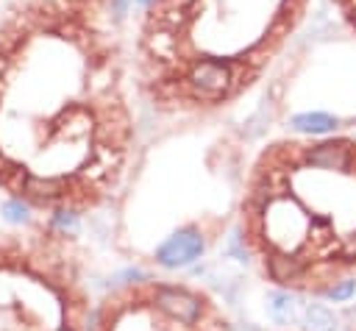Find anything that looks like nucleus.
<instances>
[{
  "label": "nucleus",
  "mask_w": 356,
  "mask_h": 331,
  "mask_svg": "<svg viewBox=\"0 0 356 331\" xmlns=\"http://www.w3.org/2000/svg\"><path fill=\"white\" fill-rule=\"evenodd\" d=\"M236 234L273 289L348 298L356 278V136L261 147L236 200Z\"/></svg>",
  "instance_id": "obj_2"
},
{
  "label": "nucleus",
  "mask_w": 356,
  "mask_h": 331,
  "mask_svg": "<svg viewBox=\"0 0 356 331\" xmlns=\"http://www.w3.org/2000/svg\"><path fill=\"white\" fill-rule=\"evenodd\" d=\"M278 331H295V328H278Z\"/></svg>",
  "instance_id": "obj_10"
},
{
  "label": "nucleus",
  "mask_w": 356,
  "mask_h": 331,
  "mask_svg": "<svg viewBox=\"0 0 356 331\" xmlns=\"http://www.w3.org/2000/svg\"><path fill=\"white\" fill-rule=\"evenodd\" d=\"M306 323H309V331H331L334 317L328 314V309H323V306H312V309L306 312Z\"/></svg>",
  "instance_id": "obj_8"
},
{
  "label": "nucleus",
  "mask_w": 356,
  "mask_h": 331,
  "mask_svg": "<svg viewBox=\"0 0 356 331\" xmlns=\"http://www.w3.org/2000/svg\"><path fill=\"white\" fill-rule=\"evenodd\" d=\"M136 142L117 42L64 11L0 28V192L78 220L122 186Z\"/></svg>",
  "instance_id": "obj_1"
},
{
  "label": "nucleus",
  "mask_w": 356,
  "mask_h": 331,
  "mask_svg": "<svg viewBox=\"0 0 356 331\" xmlns=\"http://www.w3.org/2000/svg\"><path fill=\"white\" fill-rule=\"evenodd\" d=\"M92 331H234V323L209 289L142 275L111 286L95 303Z\"/></svg>",
  "instance_id": "obj_4"
},
{
  "label": "nucleus",
  "mask_w": 356,
  "mask_h": 331,
  "mask_svg": "<svg viewBox=\"0 0 356 331\" xmlns=\"http://www.w3.org/2000/svg\"><path fill=\"white\" fill-rule=\"evenodd\" d=\"M214 236L206 234V228L200 223H192L181 231H175L172 236H167L159 248H156V261L164 267H186L192 264L211 242Z\"/></svg>",
  "instance_id": "obj_5"
},
{
  "label": "nucleus",
  "mask_w": 356,
  "mask_h": 331,
  "mask_svg": "<svg viewBox=\"0 0 356 331\" xmlns=\"http://www.w3.org/2000/svg\"><path fill=\"white\" fill-rule=\"evenodd\" d=\"M139 3H142V6H150V3H153V0H139Z\"/></svg>",
  "instance_id": "obj_9"
},
{
  "label": "nucleus",
  "mask_w": 356,
  "mask_h": 331,
  "mask_svg": "<svg viewBox=\"0 0 356 331\" xmlns=\"http://www.w3.org/2000/svg\"><path fill=\"white\" fill-rule=\"evenodd\" d=\"M292 125H295L298 131H306V134L320 136V134L331 131V128L337 125V120H334V117H328V114L314 111V114H300V117H295V120H292Z\"/></svg>",
  "instance_id": "obj_7"
},
{
  "label": "nucleus",
  "mask_w": 356,
  "mask_h": 331,
  "mask_svg": "<svg viewBox=\"0 0 356 331\" xmlns=\"http://www.w3.org/2000/svg\"><path fill=\"white\" fill-rule=\"evenodd\" d=\"M270 317H273L278 325H289V323L295 320L292 292H284V289H273V298H270Z\"/></svg>",
  "instance_id": "obj_6"
},
{
  "label": "nucleus",
  "mask_w": 356,
  "mask_h": 331,
  "mask_svg": "<svg viewBox=\"0 0 356 331\" xmlns=\"http://www.w3.org/2000/svg\"><path fill=\"white\" fill-rule=\"evenodd\" d=\"M89 253L58 217L0 231V331H92Z\"/></svg>",
  "instance_id": "obj_3"
}]
</instances>
